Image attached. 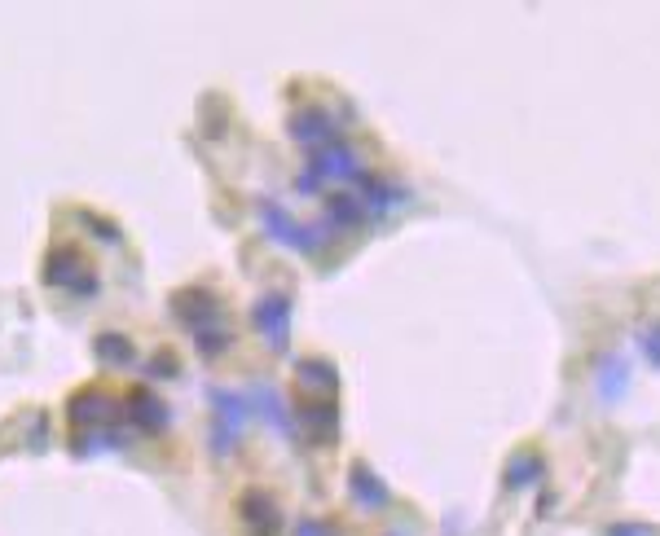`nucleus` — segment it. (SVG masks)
I'll return each mask as SVG.
<instances>
[{"label": "nucleus", "instance_id": "f8f14e48", "mask_svg": "<svg viewBox=\"0 0 660 536\" xmlns=\"http://www.w3.org/2000/svg\"><path fill=\"white\" fill-rule=\"evenodd\" d=\"M150 370H154V378H176V374H181V365H176L172 356L163 352V356H154V365H150Z\"/></svg>", "mask_w": 660, "mask_h": 536}, {"label": "nucleus", "instance_id": "6e6552de", "mask_svg": "<svg viewBox=\"0 0 660 536\" xmlns=\"http://www.w3.org/2000/svg\"><path fill=\"white\" fill-rule=\"evenodd\" d=\"M84 273V260L75 251H53L49 255V273H44V282L49 286H75V277Z\"/></svg>", "mask_w": 660, "mask_h": 536}, {"label": "nucleus", "instance_id": "7ed1b4c3", "mask_svg": "<svg viewBox=\"0 0 660 536\" xmlns=\"http://www.w3.org/2000/svg\"><path fill=\"white\" fill-rule=\"evenodd\" d=\"M286 317H291V299L286 295H264V299H256V308H251V326L264 334V343H269L273 352L286 348Z\"/></svg>", "mask_w": 660, "mask_h": 536}, {"label": "nucleus", "instance_id": "0eeeda50", "mask_svg": "<svg viewBox=\"0 0 660 536\" xmlns=\"http://www.w3.org/2000/svg\"><path fill=\"white\" fill-rule=\"evenodd\" d=\"M132 418H137L141 431H163L172 422V413H168V405H163L159 396L137 392V396H132Z\"/></svg>", "mask_w": 660, "mask_h": 536}, {"label": "nucleus", "instance_id": "f257e3e1", "mask_svg": "<svg viewBox=\"0 0 660 536\" xmlns=\"http://www.w3.org/2000/svg\"><path fill=\"white\" fill-rule=\"evenodd\" d=\"M207 400H212V449H216V457H229L238 449L242 431H247L251 405L238 392H225V387H212Z\"/></svg>", "mask_w": 660, "mask_h": 536}, {"label": "nucleus", "instance_id": "423d86ee", "mask_svg": "<svg viewBox=\"0 0 660 536\" xmlns=\"http://www.w3.org/2000/svg\"><path fill=\"white\" fill-rule=\"evenodd\" d=\"M110 405H115V400L88 387V392H75V396H71V409H66V413H71V422H75L80 431H93L97 422L110 418Z\"/></svg>", "mask_w": 660, "mask_h": 536}, {"label": "nucleus", "instance_id": "9d476101", "mask_svg": "<svg viewBox=\"0 0 660 536\" xmlns=\"http://www.w3.org/2000/svg\"><path fill=\"white\" fill-rule=\"evenodd\" d=\"M313 172H317V181H322V176H352L357 167L348 163V150L330 145V150H313Z\"/></svg>", "mask_w": 660, "mask_h": 536}, {"label": "nucleus", "instance_id": "20e7f679", "mask_svg": "<svg viewBox=\"0 0 660 536\" xmlns=\"http://www.w3.org/2000/svg\"><path fill=\"white\" fill-rule=\"evenodd\" d=\"M260 220H264V229H269V238L282 242V247H295V251H313V247H317V242L308 238V229L295 225V220L286 216L278 203H269V198L260 203Z\"/></svg>", "mask_w": 660, "mask_h": 536}, {"label": "nucleus", "instance_id": "9b49d317", "mask_svg": "<svg viewBox=\"0 0 660 536\" xmlns=\"http://www.w3.org/2000/svg\"><path fill=\"white\" fill-rule=\"evenodd\" d=\"M97 356H102L106 365H128L137 352H132V343L124 334H102V339H97Z\"/></svg>", "mask_w": 660, "mask_h": 536}, {"label": "nucleus", "instance_id": "f03ea898", "mask_svg": "<svg viewBox=\"0 0 660 536\" xmlns=\"http://www.w3.org/2000/svg\"><path fill=\"white\" fill-rule=\"evenodd\" d=\"M172 312H176V321L194 334H203L212 326L220 330V299L207 295V290H181V295L172 299Z\"/></svg>", "mask_w": 660, "mask_h": 536}, {"label": "nucleus", "instance_id": "39448f33", "mask_svg": "<svg viewBox=\"0 0 660 536\" xmlns=\"http://www.w3.org/2000/svg\"><path fill=\"white\" fill-rule=\"evenodd\" d=\"M242 523L251 528V536H278V506L269 493H247L242 497Z\"/></svg>", "mask_w": 660, "mask_h": 536}, {"label": "nucleus", "instance_id": "1a4fd4ad", "mask_svg": "<svg viewBox=\"0 0 660 536\" xmlns=\"http://www.w3.org/2000/svg\"><path fill=\"white\" fill-rule=\"evenodd\" d=\"M291 137L295 141H330L335 132H330V119L317 115V110H304V115L291 119Z\"/></svg>", "mask_w": 660, "mask_h": 536}]
</instances>
